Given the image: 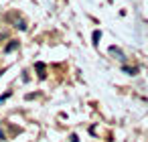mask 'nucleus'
<instances>
[{
    "label": "nucleus",
    "mask_w": 148,
    "mask_h": 142,
    "mask_svg": "<svg viewBox=\"0 0 148 142\" xmlns=\"http://www.w3.org/2000/svg\"><path fill=\"white\" fill-rule=\"evenodd\" d=\"M14 49H18V41H10V43L4 47V53H12Z\"/></svg>",
    "instance_id": "obj_1"
},
{
    "label": "nucleus",
    "mask_w": 148,
    "mask_h": 142,
    "mask_svg": "<svg viewBox=\"0 0 148 142\" xmlns=\"http://www.w3.org/2000/svg\"><path fill=\"white\" fill-rule=\"evenodd\" d=\"M110 53H112V55H116V57H118L120 61H124V59H126V57H124V53H122V51H120L118 47H110Z\"/></svg>",
    "instance_id": "obj_2"
},
{
    "label": "nucleus",
    "mask_w": 148,
    "mask_h": 142,
    "mask_svg": "<svg viewBox=\"0 0 148 142\" xmlns=\"http://www.w3.org/2000/svg\"><path fill=\"white\" fill-rule=\"evenodd\" d=\"M35 67H37V71H39V77L45 79V77H47V73H45V63H37Z\"/></svg>",
    "instance_id": "obj_3"
},
{
    "label": "nucleus",
    "mask_w": 148,
    "mask_h": 142,
    "mask_svg": "<svg viewBox=\"0 0 148 142\" xmlns=\"http://www.w3.org/2000/svg\"><path fill=\"white\" fill-rule=\"evenodd\" d=\"M14 27L21 29V31H27V23H25L23 19H16V21H14Z\"/></svg>",
    "instance_id": "obj_4"
},
{
    "label": "nucleus",
    "mask_w": 148,
    "mask_h": 142,
    "mask_svg": "<svg viewBox=\"0 0 148 142\" xmlns=\"http://www.w3.org/2000/svg\"><path fill=\"white\" fill-rule=\"evenodd\" d=\"M124 71L130 73V75H136V73H138V67H124Z\"/></svg>",
    "instance_id": "obj_5"
},
{
    "label": "nucleus",
    "mask_w": 148,
    "mask_h": 142,
    "mask_svg": "<svg viewBox=\"0 0 148 142\" xmlns=\"http://www.w3.org/2000/svg\"><path fill=\"white\" fill-rule=\"evenodd\" d=\"M99 37H101V33H99V31H93V45L99 43Z\"/></svg>",
    "instance_id": "obj_6"
},
{
    "label": "nucleus",
    "mask_w": 148,
    "mask_h": 142,
    "mask_svg": "<svg viewBox=\"0 0 148 142\" xmlns=\"http://www.w3.org/2000/svg\"><path fill=\"white\" fill-rule=\"evenodd\" d=\"M6 136H4V130H2V126H0V140H4Z\"/></svg>",
    "instance_id": "obj_7"
},
{
    "label": "nucleus",
    "mask_w": 148,
    "mask_h": 142,
    "mask_svg": "<svg viewBox=\"0 0 148 142\" xmlns=\"http://www.w3.org/2000/svg\"><path fill=\"white\" fill-rule=\"evenodd\" d=\"M71 142H79L77 140V134H71Z\"/></svg>",
    "instance_id": "obj_8"
},
{
    "label": "nucleus",
    "mask_w": 148,
    "mask_h": 142,
    "mask_svg": "<svg viewBox=\"0 0 148 142\" xmlns=\"http://www.w3.org/2000/svg\"><path fill=\"white\" fill-rule=\"evenodd\" d=\"M4 39H6V33H0V43H2Z\"/></svg>",
    "instance_id": "obj_9"
}]
</instances>
